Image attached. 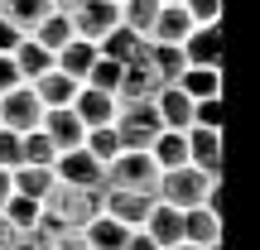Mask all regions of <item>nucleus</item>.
Returning <instances> with one entry per match:
<instances>
[{
    "instance_id": "obj_47",
    "label": "nucleus",
    "mask_w": 260,
    "mask_h": 250,
    "mask_svg": "<svg viewBox=\"0 0 260 250\" xmlns=\"http://www.w3.org/2000/svg\"><path fill=\"white\" fill-rule=\"evenodd\" d=\"M116 5H121V0H116Z\"/></svg>"
},
{
    "instance_id": "obj_22",
    "label": "nucleus",
    "mask_w": 260,
    "mask_h": 250,
    "mask_svg": "<svg viewBox=\"0 0 260 250\" xmlns=\"http://www.w3.org/2000/svg\"><path fill=\"white\" fill-rule=\"evenodd\" d=\"M174 87L183 96H193V101H203V96H222V67H198V63H188L183 77H178Z\"/></svg>"
},
{
    "instance_id": "obj_18",
    "label": "nucleus",
    "mask_w": 260,
    "mask_h": 250,
    "mask_svg": "<svg viewBox=\"0 0 260 250\" xmlns=\"http://www.w3.org/2000/svg\"><path fill=\"white\" fill-rule=\"evenodd\" d=\"M130 231H135V226H121L116 217H106V212H96L92 222L82 226V236H87V250H125Z\"/></svg>"
},
{
    "instance_id": "obj_3",
    "label": "nucleus",
    "mask_w": 260,
    "mask_h": 250,
    "mask_svg": "<svg viewBox=\"0 0 260 250\" xmlns=\"http://www.w3.org/2000/svg\"><path fill=\"white\" fill-rule=\"evenodd\" d=\"M116 135H121V149H149L159 125V111H154V96L149 101H116Z\"/></svg>"
},
{
    "instance_id": "obj_14",
    "label": "nucleus",
    "mask_w": 260,
    "mask_h": 250,
    "mask_svg": "<svg viewBox=\"0 0 260 250\" xmlns=\"http://www.w3.org/2000/svg\"><path fill=\"white\" fill-rule=\"evenodd\" d=\"M68 106L77 111V121H82L87 130L111 125V121H116V96H111V92H96V87H77Z\"/></svg>"
},
{
    "instance_id": "obj_1",
    "label": "nucleus",
    "mask_w": 260,
    "mask_h": 250,
    "mask_svg": "<svg viewBox=\"0 0 260 250\" xmlns=\"http://www.w3.org/2000/svg\"><path fill=\"white\" fill-rule=\"evenodd\" d=\"M154 202H169L178 207V212H188V207H217L222 212V178L203 173V168L193 164H178V168H159V183H154Z\"/></svg>"
},
{
    "instance_id": "obj_23",
    "label": "nucleus",
    "mask_w": 260,
    "mask_h": 250,
    "mask_svg": "<svg viewBox=\"0 0 260 250\" xmlns=\"http://www.w3.org/2000/svg\"><path fill=\"white\" fill-rule=\"evenodd\" d=\"M10 183H15L19 197H34V202H44L48 188H53L58 178H53V168H44V164H19V168H10Z\"/></svg>"
},
{
    "instance_id": "obj_45",
    "label": "nucleus",
    "mask_w": 260,
    "mask_h": 250,
    "mask_svg": "<svg viewBox=\"0 0 260 250\" xmlns=\"http://www.w3.org/2000/svg\"><path fill=\"white\" fill-rule=\"evenodd\" d=\"M203 250H222V241H212V245H203Z\"/></svg>"
},
{
    "instance_id": "obj_19",
    "label": "nucleus",
    "mask_w": 260,
    "mask_h": 250,
    "mask_svg": "<svg viewBox=\"0 0 260 250\" xmlns=\"http://www.w3.org/2000/svg\"><path fill=\"white\" fill-rule=\"evenodd\" d=\"M92 63H96V44H92V39H77V34L53 53V67H58V73H68L73 82H82Z\"/></svg>"
},
{
    "instance_id": "obj_43",
    "label": "nucleus",
    "mask_w": 260,
    "mask_h": 250,
    "mask_svg": "<svg viewBox=\"0 0 260 250\" xmlns=\"http://www.w3.org/2000/svg\"><path fill=\"white\" fill-rule=\"evenodd\" d=\"M58 10H77V5H87V0H53Z\"/></svg>"
},
{
    "instance_id": "obj_25",
    "label": "nucleus",
    "mask_w": 260,
    "mask_h": 250,
    "mask_svg": "<svg viewBox=\"0 0 260 250\" xmlns=\"http://www.w3.org/2000/svg\"><path fill=\"white\" fill-rule=\"evenodd\" d=\"M149 67H154V77L164 87H174L178 77H183L188 58H183V48H178V44H149Z\"/></svg>"
},
{
    "instance_id": "obj_34",
    "label": "nucleus",
    "mask_w": 260,
    "mask_h": 250,
    "mask_svg": "<svg viewBox=\"0 0 260 250\" xmlns=\"http://www.w3.org/2000/svg\"><path fill=\"white\" fill-rule=\"evenodd\" d=\"M193 125H207V130H222V125H226V111H222V96H203V101H193Z\"/></svg>"
},
{
    "instance_id": "obj_7",
    "label": "nucleus",
    "mask_w": 260,
    "mask_h": 250,
    "mask_svg": "<svg viewBox=\"0 0 260 250\" xmlns=\"http://www.w3.org/2000/svg\"><path fill=\"white\" fill-rule=\"evenodd\" d=\"M68 19H73V34L77 39H102V34H111L116 24H121V5L116 0H87V5H77V10H68Z\"/></svg>"
},
{
    "instance_id": "obj_5",
    "label": "nucleus",
    "mask_w": 260,
    "mask_h": 250,
    "mask_svg": "<svg viewBox=\"0 0 260 250\" xmlns=\"http://www.w3.org/2000/svg\"><path fill=\"white\" fill-rule=\"evenodd\" d=\"M53 178L68 188H106V164L87 145H77V149H63L53 159Z\"/></svg>"
},
{
    "instance_id": "obj_31",
    "label": "nucleus",
    "mask_w": 260,
    "mask_h": 250,
    "mask_svg": "<svg viewBox=\"0 0 260 250\" xmlns=\"http://www.w3.org/2000/svg\"><path fill=\"white\" fill-rule=\"evenodd\" d=\"M82 87H96V92H111V96H116V87H121V63H111V58L96 53V63L87 67Z\"/></svg>"
},
{
    "instance_id": "obj_13",
    "label": "nucleus",
    "mask_w": 260,
    "mask_h": 250,
    "mask_svg": "<svg viewBox=\"0 0 260 250\" xmlns=\"http://www.w3.org/2000/svg\"><path fill=\"white\" fill-rule=\"evenodd\" d=\"M140 231H145L159 250H169V245L183 241V212H178V207H169V202H154V207H149V217L140 222Z\"/></svg>"
},
{
    "instance_id": "obj_17",
    "label": "nucleus",
    "mask_w": 260,
    "mask_h": 250,
    "mask_svg": "<svg viewBox=\"0 0 260 250\" xmlns=\"http://www.w3.org/2000/svg\"><path fill=\"white\" fill-rule=\"evenodd\" d=\"M154 111L164 130H188L193 125V96H183L178 87H159L154 92Z\"/></svg>"
},
{
    "instance_id": "obj_16",
    "label": "nucleus",
    "mask_w": 260,
    "mask_h": 250,
    "mask_svg": "<svg viewBox=\"0 0 260 250\" xmlns=\"http://www.w3.org/2000/svg\"><path fill=\"white\" fill-rule=\"evenodd\" d=\"M15 67H19V82H34V77H44V73H53V48H44L34 34H24L15 44Z\"/></svg>"
},
{
    "instance_id": "obj_39",
    "label": "nucleus",
    "mask_w": 260,
    "mask_h": 250,
    "mask_svg": "<svg viewBox=\"0 0 260 250\" xmlns=\"http://www.w3.org/2000/svg\"><path fill=\"white\" fill-rule=\"evenodd\" d=\"M19 39H24V34H19V29L10 24L5 15H0V53H15V44H19Z\"/></svg>"
},
{
    "instance_id": "obj_46",
    "label": "nucleus",
    "mask_w": 260,
    "mask_h": 250,
    "mask_svg": "<svg viewBox=\"0 0 260 250\" xmlns=\"http://www.w3.org/2000/svg\"><path fill=\"white\" fill-rule=\"evenodd\" d=\"M159 5H178V0H159Z\"/></svg>"
},
{
    "instance_id": "obj_6",
    "label": "nucleus",
    "mask_w": 260,
    "mask_h": 250,
    "mask_svg": "<svg viewBox=\"0 0 260 250\" xmlns=\"http://www.w3.org/2000/svg\"><path fill=\"white\" fill-rule=\"evenodd\" d=\"M39 121H44V101L34 96V87H29V82L0 92V125H5V130L24 135V130H34Z\"/></svg>"
},
{
    "instance_id": "obj_26",
    "label": "nucleus",
    "mask_w": 260,
    "mask_h": 250,
    "mask_svg": "<svg viewBox=\"0 0 260 250\" xmlns=\"http://www.w3.org/2000/svg\"><path fill=\"white\" fill-rule=\"evenodd\" d=\"M29 87H34V96H39V101H44V106H68V101H73V92H77V87H82V82H73V77H68V73H58V67H53V73L34 77V82H29Z\"/></svg>"
},
{
    "instance_id": "obj_37",
    "label": "nucleus",
    "mask_w": 260,
    "mask_h": 250,
    "mask_svg": "<svg viewBox=\"0 0 260 250\" xmlns=\"http://www.w3.org/2000/svg\"><path fill=\"white\" fill-rule=\"evenodd\" d=\"M0 168H19V135L0 125Z\"/></svg>"
},
{
    "instance_id": "obj_4",
    "label": "nucleus",
    "mask_w": 260,
    "mask_h": 250,
    "mask_svg": "<svg viewBox=\"0 0 260 250\" xmlns=\"http://www.w3.org/2000/svg\"><path fill=\"white\" fill-rule=\"evenodd\" d=\"M159 168L149 159V149H121V154L106 164V188H130V193H149L154 197Z\"/></svg>"
},
{
    "instance_id": "obj_15",
    "label": "nucleus",
    "mask_w": 260,
    "mask_h": 250,
    "mask_svg": "<svg viewBox=\"0 0 260 250\" xmlns=\"http://www.w3.org/2000/svg\"><path fill=\"white\" fill-rule=\"evenodd\" d=\"M183 241L188 245H212V241H222V212H217V207H188L183 212Z\"/></svg>"
},
{
    "instance_id": "obj_27",
    "label": "nucleus",
    "mask_w": 260,
    "mask_h": 250,
    "mask_svg": "<svg viewBox=\"0 0 260 250\" xmlns=\"http://www.w3.org/2000/svg\"><path fill=\"white\" fill-rule=\"evenodd\" d=\"M48 10H58L53 0H0V15H5L10 24L19 29V34H29V29H34L39 19L48 15Z\"/></svg>"
},
{
    "instance_id": "obj_24",
    "label": "nucleus",
    "mask_w": 260,
    "mask_h": 250,
    "mask_svg": "<svg viewBox=\"0 0 260 250\" xmlns=\"http://www.w3.org/2000/svg\"><path fill=\"white\" fill-rule=\"evenodd\" d=\"M149 159H154V168L188 164V135H183V130H159L154 145H149Z\"/></svg>"
},
{
    "instance_id": "obj_33",
    "label": "nucleus",
    "mask_w": 260,
    "mask_h": 250,
    "mask_svg": "<svg viewBox=\"0 0 260 250\" xmlns=\"http://www.w3.org/2000/svg\"><path fill=\"white\" fill-rule=\"evenodd\" d=\"M87 149H92L102 164H111L116 154H121V135H116V125H96V130H87V139H82Z\"/></svg>"
},
{
    "instance_id": "obj_11",
    "label": "nucleus",
    "mask_w": 260,
    "mask_h": 250,
    "mask_svg": "<svg viewBox=\"0 0 260 250\" xmlns=\"http://www.w3.org/2000/svg\"><path fill=\"white\" fill-rule=\"evenodd\" d=\"M188 164L203 168V173L222 178V130H207V125H188Z\"/></svg>"
},
{
    "instance_id": "obj_21",
    "label": "nucleus",
    "mask_w": 260,
    "mask_h": 250,
    "mask_svg": "<svg viewBox=\"0 0 260 250\" xmlns=\"http://www.w3.org/2000/svg\"><path fill=\"white\" fill-rule=\"evenodd\" d=\"M193 29L183 5H159L154 24H149V44H183V34Z\"/></svg>"
},
{
    "instance_id": "obj_41",
    "label": "nucleus",
    "mask_w": 260,
    "mask_h": 250,
    "mask_svg": "<svg viewBox=\"0 0 260 250\" xmlns=\"http://www.w3.org/2000/svg\"><path fill=\"white\" fill-rule=\"evenodd\" d=\"M125 250H159V245H154V241H149V236L135 226V231H130V241H125Z\"/></svg>"
},
{
    "instance_id": "obj_35",
    "label": "nucleus",
    "mask_w": 260,
    "mask_h": 250,
    "mask_svg": "<svg viewBox=\"0 0 260 250\" xmlns=\"http://www.w3.org/2000/svg\"><path fill=\"white\" fill-rule=\"evenodd\" d=\"M178 5L188 10L193 24H217V19H222V0H178Z\"/></svg>"
},
{
    "instance_id": "obj_38",
    "label": "nucleus",
    "mask_w": 260,
    "mask_h": 250,
    "mask_svg": "<svg viewBox=\"0 0 260 250\" xmlns=\"http://www.w3.org/2000/svg\"><path fill=\"white\" fill-rule=\"evenodd\" d=\"M10 87H19V67L10 53H0V92H10Z\"/></svg>"
},
{
    "instance_id": "obj_12",
    "label": "nucleus",
    "mask_w": 260,
    "mask_h": 250,
    "mask_svg": "<svg viewBox=\"0 0 260 250\" xmlns=\"http://www.w3.org/2000/svg\"><path fill=\"white\" fill-rule=\"evenodd\" d=\"M183 58L198 67H222V24H193L183 34Z\"/></svg>"
},
{
    "instance_id": "obj_8",
    "label": "nucleus",
    "mask_w": 260,
    "mask_h": 250,
    "mask_svg": "<svg viewBox=\"0 0 260 250\" xmlns=\"http://www.w3.org/2000/svg\"><path fill=\"white\" fill-rule=\"evenodd\" d=\"M159 87H164V82H159L154 67H149V39H145V53L130 58V63H121V87H116V101H149Z\"/></svg>"
},
{
    "instance_id": "obj_30",
    "label": "nucleus",
    "mask_w": 260,
    "mask_h": 250,
    "mask_svg": "<svg viewBox=\"0 0 260 250\" xmlns=\"http://www.w3.org/2000/svg\"><path fill=\"white\" fill-rule=\"evenodd\" d=\"M154 15H159V0H121V24L135 29V34H145V39H149Z\"/></svg>"
},
{
    "instance_id": "obj_36",
    "label": "nucleus",
    "mask_w": 260,
    "mask_h": 250,
    "mask_svg": "<svg viewBox=\"0 0 260 250\" xmlns=\"http://www.w3.org/2000/svg\"><path fill=\"white\" fill-rule=\"evenodd\" d=\"M44 231H48V226H44ZM44 250H87V236L82 231H48Z\"/></svg>"
},
{
    "instance_id": "obj_9",
    "label": "nucleus",
    "mask_w": 260,
    "mask_h": 250,
    "mask_svg": "<svg viewBox=\"0 0 260 250\" xmlns=\"http://www.w3.org/2000/svg\"><path fill=\"white\" fill-rule=\"evenodd\" d=\"M39 130L53 139L58 154H63V149H77V145L87 139V125L77 121L73 106H44V121H39Z\"/></svg>"
},
{
    "instance_id": "obj_40",
    "label": "nucleus",
    "mask_w": 260,
    "mask_h": 250,
    "mask_svg": "<svg viewBox=\"0 0 260 250\" xmlns=\"http://www.w3.org/2000/svg\"><path fill=\"white\" fill-rule=\"evenodd\" d=\"M19 241H24V231H19V226H10L5 212H0V250H10V245H19Z\"/></svg>"
},
{
    "instance_id": "obj_28",
    "label": "nucleus",
    "mask_w": 260,
    "mask_h": 250,
    "mask_svg": "<svg viewBox=\"0 0 260 250\" xmlns=\"http://www.w3.org/2000/svg\"><path fill=\"white\" fill-rule=\"evenodd\" d=\"M29 34H34L44 48H53V53H58V48H63L68 39H73V19H68V10H48V15L39 19V24L29 29Z\"/></svg>"
},
{
    "instance_id": "obj_10",
    "label": "nucleus",
    "mask_w": 260,
    "mask_h": 250,
    "mask_svg": "<svg viewBox=\"0 0 260 250\" xmlns=\"http://www.w3.org/2000/svg\"><path fill=\"white\" fill-rule=\"evenodd\" d=\"M149 207H154V197L149 193H130V188H102V212L116 217L121 226H140L149 217Z\"/></svg>"
},
{
    "instance_id": "obj_42",
    "label": "nucleus",
    "mask_w": 260,
    "mask_h": 250,
    "mask_svg": "<svg viewBox=\"0 0 260 250\" xmlns=\"http://www.w3.org/2000/svg\"><path fill=\"white\" fill-rule=\"evenodd\" d=\"M10 193H15V183H10V168H0V207L10 202Z\"/></svg>"
},
{
    "instance_id": "obj_32",
    "label": "nucleus",
    "mask_w": 260,
    "mask_h": 250,
    "mask_svg": "<svg viewBox=\"0 0 260 250\" xmlns=\"http://www.w3.org/2000/svg\"><path fill=\"white\" fill-rule=\"evenodd\" d=\"M0 212H5V222H10V226H19V231H34V226H39V202H34V197L10 193V202L0 207Z\"/></svg>"
},
{
    "instance_id": "obj_29",
    "label": "nucleus",
    "mask_w": 260,
    "mask_h": 250,
    "mask_svg": "<svg viewBox=\"0 0 260 250\" xmlns=\"http://www.w3.org/2000/svg\"><path fill=\"white\" fill-rule=\"evenodd\" d=\"M53 159H58V149H53V139H48L39 125L19 135V164H44V168H53Z\"/></svg>"
},
{
    "instance_id": "obj_2",
    "label": "nucleus",
    "mask_w": 260,
    "mask_h": 250,
    "mask_svg": "<svg viewBox=\"0 0 260 250\" xmlns=\"http://www.w3.org/2000/svg\"><path fill=\"white\" fill-rule=\"evenodd\" d=\"M96 212H102V188L53 183L48 197L39 202V226H48V231H82Z\"/></svg>"
},
{
    "instance_id": "obj_20",
    "label": "nucleus",
    "mask_w": 260,
    "mask_h": 250,
    "mask_svg": "<svg viewBox=\"0 0 260 250\" xmlns=\"http://www.w3.org/2000/svg\"><path fill=\"white\" fill-rule=\"evenodd\" d=\"M96 53L111 58V63H130V58L145 53V34H135V29H125V24H116L111 34L96 39Z\"/></svg>"
},
{
    "instance_id": "obj_44",
    "label": "nucleus",
    "mask_w": 260,
    "mask_h": 250,
    "mask_svg": "<svg viewBox=\"0 0 260 250\" xmlns=\"http://www.w3.org/2000/svg\"><path fill=\"white\" fill-rule=\"evenodd\" d=\"M169 250H198V245H188V241H178V245H169Z\"/></svg>"
}]
</instances>
